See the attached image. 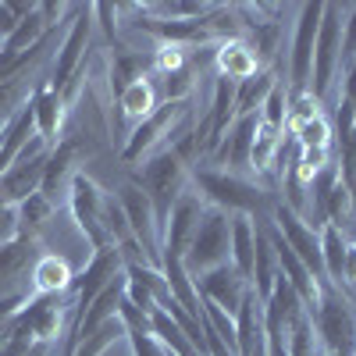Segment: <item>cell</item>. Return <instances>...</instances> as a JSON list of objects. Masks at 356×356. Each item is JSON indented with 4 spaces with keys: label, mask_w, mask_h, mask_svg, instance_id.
<instances>
[{
    "label": "cell",
    "mask_w": 356,
    "mask_h": 356,
    "mask_svg": "<svg viewBox=\"0 0 356 356\" xmlns=\"http://www.w3.org/2000/svg\"><path fill=\"white\" fill-rule=\"evenodd\" d=\"M93 15H100V25L107 33V43H114V18H118V8L114 4H93Z\"/></svg>",
    "instance_id": "cell-38"
},
{
    "label": "cell",
    "mask_w": 356,
    "mask_h": 356,
    "mask_svg": "<svg viewBox=\"0 0 356 356\" xmlns=\"http://www.w3.org/2000/svg\"><path fill=\"white\" fill-rule=\"evenodd\" d=\"M196 292L203 296L207 303H214L221 307L228 317L239 314L243 300H246V292H250V282L235 271L232 264H221V267H211V271H203L200 278H193Z\"/></svg>",
    "instance_id": "cell-13"
},
{
    "label": "cell",
    "mask_w": 356,
    "mask_h": 356,
    "mask_svg": "<svg viewBox=\"0 0 356 356\" xmlns=\"http://www.w3.org/2000/svg\"><path fill=\"white\" fill-rule=\"evenodd\" d=\"M214 65H218V75L232 79V82H243L250 75L260 72V61L246 40H228V43H218L214 47Z\"/></svg>",
    "instance_id": "cell-20"
},
{
    "label": "cell",
    "mask_w": 356,
    "mask_h": 356,
    "mask_svg": "<svg viewBox=\"0 0 356 356\" xmlns=\"http://www.w3.org/2000/svg\"><path fill=\"white\" fill-rule=\"evenodd\" d=\"M15 25H18V18L11 15V8H8V4H0V43H4V40L15 33Z\"/></svg>",
    "instance_id": "cell-39"
},
{
    "label": "cell",
    "mask_w": 356,
    "mask_h": 356,
    "mask_svg": "<svg viewBox=\"0 0 356 356\" xmlns=\"http://www.w3.org/2000/svg\"><path fill=\"white\" fill-rule=\"evenodd\" d=\"M29 104H33V114H36V136L54 150V146H57V132H61V122H65V97L43 79L33 89Z\"/></svg>",
    "instance_id": "cell-18"
},
{
    "label": "cell",
    "mask_w": 356,
    "mask_h": 356,
    "mask_svg": "<svg viewBox=\"0 0 356 356\" xmlns=\"http://www.w3.org/2000/svg\"><path fill=\"white\" fill-rule=\"evenodd\" d=\"M54 346H57V342H33V349L22 353V356H50V353H54Z\"/></svg>",
    "instance_id": "cell-40"
},
{
    "label": "cell",
    "mask_w": 356,
    "mask_h": 356,
    "mask_svg": "<svg viewBox=\"0 0 356 356\" xmlns=\"http://www.w3.org/2000/svg\"><path fill=\"white\" fill-rule=\"evenodd\" d=\"M18 235V214L15 207H0V243H11Z\"/></svg>",
    "instance_id": "cell-37"
},
{
    "label": "cell",
    "mask_w": 356,
    "mask_h": 356,
    "mask_svg": "<svg viewBox=\"0 0 356 356\" xmlns=\"http://www.w3.org/2000/svg\"><path fill=\"white\" fill-rule=\"evenodd\" d=\"M285 122H289V86L278 79V86L267 93V100H264V107H260V125L282 132Z\"/></svg>",
    "instance_id": "cell-30"
},
{
    "label": "cell",
    "mask_w": 356,
    "mask_h": 356,
    "mask_svg": "<svg viewBox=\"0 0 356 356\" xmlns=\"http://www.w3.org/2000/svg\"><path fill=\"white\" fill-rule=\"evenodd\" d=\"M356 61V8L346 11V29H342V68Z\"/></svg>",
    "instance_id": "cell-36"
},
{
    "label": "cell",
    "mask_w": 356,
    "mask_h": 356,
    "mask_svg": "<svg viewBox=\"0 0 356 356\" xmlns=\"http://www.w3.org/2000/svg\"><path fill=\"white\" fill-rule=\"evenodd\" d=\"M275 282H278V257H275L271 239H267L264 221H257V253H253V278H250V289L257 292L260 303H267V296H271Z\"/></svg>",
    "instance_id": "cell-21"
},
{
    "label": "cell",
    "mask_w": 356,
    "mask_h": 356,
    "mask_svg": "<svg viewBox=\"0 0 356 356\" xmlns=\"http://www.w3.org/2000/svg\"><path fill=\"white\" fill-rule=\"evenodd\" d=\"M353 246H356V243H353Z\"/></svg>",
    "instance_id": "cell-44"
},
{
    "label": "cell",
    "mask_w": 356,
    "mask_h": 356,
    "mask_svg": "<svg viewBox=\"0 0 356 356\" xmlns=\"http://www.w3.org/2000/svg\"><path fill=\"white\" fill-rule=\"evenodd\" d=\"M321 353V342H317V332H314V317L310 314H300L296 324L285 335V356H317Z\"/></svg>",
    "instance_id": "cell-29"
},
{
    "label": "cell",
    "mask_w": 356,
    "mask_h": 356,
    "mask_svg": "<svg viewBox=\"0 0 356 356\" xmlns=\"http://www.w3.org/2000/svg\"><path fill=\"white\" fill-rule=\"evenodd\" d=\"M75 161H79V146H75L72 139L57 143L54 150H50V157H47V171H43V182H40V193H43L50 203H57L61 196H68L72 178L79 175V171H75Z\"/></svg>",
    "instance_id": "cell-17"
},
{
    "label": "cell",
    "mask_w": 356,
    "mask_h": 356,
    "mask_svg": "<svg viewBox=\"0 0 356 356\" xmlns=\"http://www.w3.org/2000/svg\"><path fill=\"white\" fill-rule=\"evenodd\" d=\"M129 182L136 189H143L146 200H150L161 243H164V228H168V218H171V207L178 203V196L189 189V164L178 157L171 146H161L157 154H150L143 161V168H132Z\"/></svg>",
    "instance_id": "cell-2"
},
{
    "label": "cell",
    "mask_w": 356,
    "mask_h": 356,
    "mask_svg": "<svg viewBox=\"0 0 356 356\" xmlns=\"http://www.w3.org/2000/svg\"><path fill=\"white\" fill-rule=\"evenodd\" d=\"M186 118H189V100H161V107L129 132L122 146V164H139L150 154H157L161 146H171L178 122H186Z\"/></svg>",
    "instance_id": "cell-5"
},
{
    "label": "cell",
    "mask_w": 356,
    "mask_h": 356,
    "mask_svg": "<svg viewBox=\"0 0 356 356\" xmlns=\"http://www.w3.org/2000/svg\"><path fill=\"white\" fill-rule=\"evenodd\" d=\"M278 146H282V132L260 125L257 129V139H253V154H250V171H267V168H271Z\"/></svg>",
    "instance_id": "cell-31"
},
{
    "label": "cell",
    "mask_w": 356,
    "mask_h": 356,
    "mask_svg": "<svg viewBox=\"0 0 356 356\" xmlns=\"http://www.w3.org/2000/svg\"><path fill=\"white\" fill-rule=\"evenodd\" d=\"M324 18V4H303L300 22H296V40L289 54V100L310 93V75H314V43H317V29Z\"/></svg>",
    "instance_id": "cell-9"
},
{
    "label": "cell",
    "mask_w": 356,
    "mask_h": 356,
    "mask_svg": "<svg viewBox=\"0 0 356 356\" xmlns=\"http://www.w3.org/2000/svg\"><path fill=\"white\" fill-rule=\"evenodd\" d=\"M232 264V218L218 207H207V214L193 235V243L182 253V267L189 278H200L211 267Z\"/></svg>",
    "instance_id": "cell-4"
},
{
    "label": "cell",
    "mask_w": 356,
    "mask_h": 356,
    "mask_svg": "<svg viewBox=\"0 0 356 356\" xmlns=\"http://www.w3.org/2000/svg\"><path fill=\"white\" fill-rule=\"evenodd\" d=\"M40 243L33 235H15L11 243H0V296H25L22 285L33 275V264L40 260Z\"/></svg>",
    "instance_id": "cell-14"
},
{
    "label": "cell",
    "mask_w": 356,
    "mask_h": 356,
    "mask_svg": "<svg viewBox=\"0 0 356 356\" xmlns=\"http://www.w3.org/2000/svg\"><path fill=\"white\" fill-rule=\"evenodd\" d=\"M150 15L168 18V22H196L211 11L214 4H189V0H171V4H143Z\"/></svg>",
    "instance_id": "cell-32"
},
{
    "label": "cell",
    "mask_w": 356,
    "mask_h": 356,
    "mask_svg": "<svg viewBox=\"0 0 356 356\" xmlns=\"http://www.w3.org/2000/svg\"><path fill=\"white\" fill-rule=\"evenodd\" d=\"M154 68L164 75H175V72H182L186 68V47H161L154 54Z\"/></svg>",
    "instance_id": "cell-35"
},
{
    "label": "cell",
    "mask_w": 356,
    "mask_h": 356,
    "mask_svg": "<svg viewBox=\"0 0 356 356\" xmlns=\"http://www.w3.org/2000/svg\"><path fill=\"white\" fill-rule=\"evenodd\" d=\"M150 68H154V57H143L136 50H118L114 65H111V93H114V100L122 97L132 82L150 79Z\"/></svg>",
    "instance_id": "cell-25"
},
{
    "label": "cell",
    "mask_w": 356,
    "mask_h": 356,
    "mask_svg": "<svg viewBox=\"0 0 356 356\" xmlns=\"http://www.w3.org/2000/svg\"><path fill=\"white\" fill-rule=\"evenodd\" d=\"M118 107H122V114L132 118V122H143V118H150V114L161 107L157 82H154V79H139V82H132L125 93L118 97Z\"/></svg>",
    "instance_id": "cell-27"
},
{
    "label": "cell",
    "mask_w": 356,
    "mask_h": 356,
    "mask_svg": "<svg viewBox=\"0 0 356 356\" xmlns=\"http://www.w3.org/2000/svg\"><path fill=\"white\" fill-rule=\"evenodd\" d=\"M68 211L75 218V225L82 228L86 243L97 250L111 246V235H107V193L89 178L86 171H79L68 186Z\"/></svg>",
    "instance_id": "cell-7"
},
{
    "label": "cell",
    "mask_w": 356,
    "mask_h": 356,
    "mask_svg": "<svg viewBox=\"0 0 356 356\" xmlns=\"http://www.w3.org/2000/svg\"><path fill=\"white\" fill-rule=\"evenodd\" d=\"M118 203H122L129 232H132L136 246L143 250L146 264L161 271V232H157V218H154V207H150V200H146V193L136 189L132 182H125L122 189H118Z\"/></svg>",
    "instance_id": "cell-10"
},
{
    "label": "cell",
    "mask_w": 356,
    "mask_h": 356,
    "mask_svg": "<svg viewBox=\"0 0 356 356\" xmlns=\"http://www.w3.org/2000/svg\"><path fill=\"white\" fill-rule=\"evenodd\" d=\"M193 186L203 196V203L218 207L225 214H246L253 221H271V211L278 196L267 193L260 182H253L250 175H235V171H221V168H196Z\"/></svg>",
    "instance_id": "cell-1"
},
{
    "label": "cell",
    "mask_w": 356,
    "mask_h": 356,
    "mask_svg": "<svg viewBox=\"0 0 356 356\" xmlns=\"http://www.w3.org/2000/svg\"><path fill=\"white\" fill-rule=\"evenodd\" d=\"M15 214H18V235H36L47 228V221L54 218V203L43 196V193H33L29 200H22L15 207Z\"/></svg>",
    "instance_id": "cell-28"
},
{
    "label": "cell",
    "mask_w": 356,
    "mask_h": 356,
    "mask_svg": "<svg viewBox=\"0 0 356 356\" xmlns=\"http://www.w3.org/2000/svg\"><path fill=\"white\" fill-rule=\"evenodd\" d=\"M257 129H260V114L235 118V122L228 125V132H225V139L218 143L214 161L218 164H228V171H235V175H246L250 171V154H253Z\"/></svg>",
    "instance_id": "cell-16"
},
{
    "label": "cell",
    "mask_w": 356,
    "mask_h": 356,
    "mask_svg": "<svg viewBox=\"0 0 356 356\" xmlns=\"http://www.w3.org/2000/svg\"><path fill=\"white\" fill-rule=\"evenodd\" d=\"M150 335L171 353V356H200V349L189 342V335L175 324V317L164 310V307H157L154 314H150Z\"/></svg>",
    "instance_id": "cell-26"
},
{
    "label": "cell",
    "mask_w": 356,
    "mask_h": 356,
    "mask_svg": "<svg viewBox=\"0 0 356 356\" xmlns=\"http://www.w3.org/2000/svg\"><path fill=\"white\" fill-rule=\"evenodd\" d=\"M118 275H125V260L122 253H118L114 246L107 250H97L93 257H89V264L82 267V271L72 278V289H68V300H72V310L82 314L89 303L97 300V296L118 278Z\"/></svg>",
    "instance_id": "cell-12"
},
{
    "label": "cell",
    "mask_w": 356,
    "mask_h": 356,
    "mask_svg": "<svg viewBox=\"0 0 356 356\" xmlns=\"http://www.w3.org/2000/svg\"><path fill=\"white\" fill-rule=\"evenodd\" d=\"M296 143H300V150H314V146H332V125L324 122V118H310L296 129Z\"/></svg>",
    "instance_id": "cell-34"
},
{
    "label": "cell",
    "mask_w": 356,
    "mask_h": 356,
    "mask_svg": "<svg viewBox=\"0 0 356 356\" xmlns=\"http://www.w3.org/2000/svg\"><path fill=\"white\" fill-rule=\"evenodd\" d=\"M29 104V79H8L0 82V122H8L18 107Z\"/></svg>",
    "instance_id": "cell-33"
},
{
    "label": "cell",
    "mask_w": 356,
    "mask_h": 356,
    "mask_svg": "<svg viewBox=\"0 0 356 356\" xmlns=\"http://www.w3.org/2000/svg\"><path fill=\"white\" fill-rule=\"evenodd\" d=\"M203 214H207L203 196L193 193V189H186L182 196H178V203L171 207V218H168V228H164V243H161V250H171V253L182 257L186 246L193 243V235H196Z\"/></svg>",
    "instance_id": "cell-15"
},
{
    "label": "cell",
    "mask_w": 356,
    "mask_h": 356,
    "mask_svg": "<svg viewBox=\"0 0 356 356\" xmlns=\"http://www.w3.org/2000/svg\"><path fill=\"white\" fill-rule=\"evenodd\" d=\"M278 86V72L275 68H260L257 75L243 79V82H235V118H243V114H260L267 93Z\"/></svg>",
    "instance_id": "cell-23"
},
{
    "label": "cell",
    "mask_w": 356,
    "mask_h": 356,
    "mask_svg": "<svg viewBox=\"0 0 356 356\" xmlns=\"http://www.w3.org/2000/svg\"><path fill=\"white\" fill-rule=\"evenodd\" d=\"M346 253H349V239L346 232L335 225L321 228V260H324V278L332 285L346 289Z\"/></svg>",
    "instance_id": "cell-24"
},
{
    "label": "cell",
    "mask_w": 356,
    "mask_h": 356,
    "mask_svg": "<svg viewBox=\"0 0 356 356\" xmlns=\"http://www.w3.org/2000/svg\"><path fill=\"white\" fill-rule=\"evenodd\" d=\"M4 125H8V122H0V143H4Z\"/></svg>",
    "instance_id": "cell-42"
},
{
    "label": "cell",
    "mask_w": 356,
    "mask_h": 356,
    "mask_svg": "<svg viewBox=\"0 0 356 356\" xmlns=\"http://www.w3.org/2000/svg\"><path fill=\"white\" fill-rule=\"evenodd\" d=\"M72 267L65 264V257L57 253H43L33 264V275H29V285H33V296H68L72 289Z\"/></svg>",
    "instance_id": "cell-19"
},
{
    "label": "cell",
    "mask_w": 356,
    "mask_h": 356,
    "mask_svg": "<svg viewBox=\"0 0 356 356\" xmlns=\"http://www.w3.org/2000/svg\"><path fill=\"white\" fill-rule=\"evenodd\" d=\"M89 29H93V8H75V18L68 25L65 40L57 43V57H54V72H50V86L65 97V89L72 86L75 72L86 65V47H89Z\"/></svg>",
    "instance_id": "cell-11"
},
{
    "label": "cell",
    "mask_w": 356,
    "mask_h": 356,
    "mask_svg": "<svg viewBox=\"0 0 356 356\" xmlns=\"http://www.w3.org/2000/svg\"><path fill=\"white\" fill-rule=\"evenodd\" d=\"M317 356H356V353H317Z\"/></svg>",
    "instance_id": "cell-41"
},
{
    "label": "cell",
    "mask_w": 356,
    "mask_h": 356,
    "mask_svg": "<svg viewBox=\"0 0 356 356\" xmlns=\"http://www.w3.org/2000/svg\"><path fill=\"white\" fill-rule=\"evenodd\" d=\"M232 218V267L246 282L253 278V253H257V221L246 214H228Z\"/></svg>",
    "instance_id": "cell-22"
},
{
    "label": "cell",
    "mask_w": 356,
    "mask_h": 356,
    "mask_svg": "<svg viewBox=\"0 0 356 356\" xmlns=\"http://www.w3.org/2000/svg\"><path fill=\"white\" fill-rule=\"evenodd\" d=\"M317 289L321 300L314 310V332L321 353H356V300L332 282H321Z\"/></svg>",
    "instance_id": "cell-3"
},
{
    "label": "cell",
    "mask_w": 356,
    "mask_h": 356,
    "mask_svg": "<svg viewBox=\"0 0 356 356\" xmlns=\"http://www.w3.org/2000/svg\"><path fill=\"white\" fill-rule=\"evenodd\" d=\"M47 157H50V146L40 136H33L25 150L15 157V164L0 175V207H18L22 200L40 193L43 171H47Z\"/></svg>",
    "instance_id": "cell-8"
},
{
    "label": "cell",
    "mask_w": 356,
    "mask_h": 356,
    "mask_svg": "<svg viewBox=\"0 0 356 356\" xmlns=\"http://www.w3.org/2000/svg\"><path fill=\"white\" fill-rule=\"evenodd\" d=\"M57 349H61V346H54V353H50V356H57Z\"/></svg>",
    "instance_id": "cell-43"
},
{
    "label": "cell",
    "mask_w": 356,
    "mask_h": 356,
    "mask_svg": "<svg viewBox=\"0 0 356 356\" xmlns=\"http://www.w3.org/2000/svg\"><path fill=\"white\" fill-rule=\"evenodd\" d=\"M346 11L342 4H324V18L317 29L314 43V75H310V97L321 104L328 97L335 75L342 72V29H346Z\"/></svg>",
    "instance_id": "cell-6"
}]
</instances>
